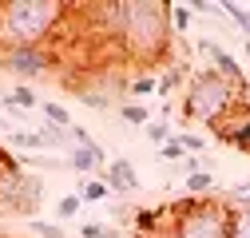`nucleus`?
Returning a JSON list of instances; mask_svg holds the SVG:
<instances>
[{
	"mask_svg": "<svg viewBox=\"0 0 250 238\" xmlns=\"http://www.w3.org/2000/svg\"><path fill=\"white\" fill-rule=\"evenodd\" d=\"M40 115H44V123H52V127H60V131H68V127L76 123V119L68 115V107H64V103H52V99L40 103Z\"/></svg>",
	"mask_w": 250,
	"mask_h": 238,
	"instance_id": "obj_13",
	"label": "nucleus"
},
{
	"mask_svg": "<svg viewBox=\"0 0 250 238\" xmlns=\"http://www.w3.org/2000/svg\"><path fill=\"white\" fill-rule=\"evenodd\" d=\"M246 103H250V92H246V87H234L230 79H223L218 72L207 68V72H195L191 79H187L179 111H183V123L218 131V127H223L238 107H246Z\"/></svg>",
	"mask_w": 250,
	"mask_h": 238,
	"instance_id": "obj_3",
	"label": "nucleus"
},
{
	"mask_svg": "<svg viewBox=\"0 0 250 238\" xmlns=\"http://www.w3.org/2000/svg\"><path fill=\"white\" fill-rule=\"evenodd\" d=\"M214 135L223 139L227 147H234V151L250 155V103H246V107H238V111H234V115H230V119H227V123L218 127Z\"/></svg>",
	"mask_w": 250,
	"mask_h": 238,
	"instance_id": "obj_7",
	"label": "nucleus"
},
{
	"mask_svg": "<svg viewBox=\"0 0 250 238\" xmlns=\"http://www.w3.org/2000/svg\"><path fill=\"white\" fill-rule=\"evenodd\" d=\"M12 147H20V151H52L40 131H12Z\"/></svg>",
	"mask_w": 250,
	"mask_h": 238,
	"instance_id": "obj_15",
	"label": "nucleus"
},
{
	"mask_svg": "<svg viewBox=\"0 0 250 238\" xmlns=\"http://www.w3.org/2000/svg\"><path fill=\"white\" fill-rule=\"evenodd\" d=\"M68 16L72 4L60 0H0V52L44 48V40L56 36Z\"/></svg>",
	"mask_w": 250,
	"mask_h": 238,
	"instance_id": "obj_2",
	"label": "nucleus"
},
{
	"mask_svg": "<svg viewBox=\"0 0 250 238\" xmlns=\"http://www.w3.org/2000/svg\"><path fill=\"white\" fill-rule=\"evenodd\" d=\"M242 32H246V36H250V12H246V24H242Z\"/></svg>",
	"mask_w": 250,
	"mask_h": 238,
	"instance_id": "obj_28",
	"label": "nucleus"
},
{
	"mask_svg": "<svg viewBox=\"0 0 250 238\" xmlns=\"http://www.w3.org/2000/svg\"><path fill=\"white\" fill-rule=\"evenodd\" d=\"M218 198H223V202L230 206V211H242V206H250V183H238V187H230V191H223V195H218Z\"/></svg>",
	"mask_w": 250,
	"mask_h": 238,
	"instance_id": "obj_17",
	"label": "nucleus"
},
{
	"mask_svg": "<svg viewBox=\"0 0 250 238\" xmlns=\"http://www.w3.org/2000/svg\"><path fill=\"white\" fill-rule=\"evenodd\" d=\"M187 79H191V76H187V60H171V64L163 68V76H159V96L171 99L179 87H187Z\"/></svg>",
	"mask_w": 250,
	"mask_h": 238,
	"instance_id": "obj_10",
	"label": "nucleus"
},
{
	"mask_svg": "<svg viewBox=\"0 0 250 238\" xmlns=\"http://www.w3.org/2000/svg\"><path fill=\"white\" fill-rule=\"evenodd\" d=\"M83 202H104L111 191H107V183H96V178H83V183H80V191H76Z\"/></svg>",
	"mask_w": 250,
	"mask_h": 238,
	"instance_id": "obj_18",
	"label": "nucleus"
},
{
	"mask_svg": "<svg viewBox=\"0 0 250 238\" xmlns=\"http://www.w3.org/2000/svg\"><path fill=\"white\" fill-rule=\"evenodd\" d=\"M104 163H107V155H104V147H100V143H91V147H72V151H68V167L80 171V175L100 171Z\"/></svg>",
	"mask_w": 250,
	"mask_h": 238,
	"instance_id": "obj_9",
	"label": "nucleus"
},
{
	"mask_svg": "<svg viewBox=\"0 0 250 238\" xmlns=\"http://www.w3.org/2000/svg\"><path fill=\"white\" fill-rule=\"evenodd\" d=\"M0 68L20 79H40L56 68V56L48 48H12V52H0Z\"/></svg>",
	"mask_w": 250,
	"mask_h": 238,
	"instance_id": "obj_5",
	"label": "nucleus"
},
{
	"mask_svg": "<svg viewBox=\"0 0 250 238\" xmlns=\"http://www.w3.org/2000/svg\"><path fill=\"white\" fill-rule=\"evenodd\" d=\"M147 139L163 147L167 139H175V131H171V123H167V119H151V123H147Z\"/></svg>",
	"mask_w": 250,
	"mask_h": 238,
	"instance_id": "obj_20",
	"label": "nucleus"
},
{
	"mask_svg": "<svg viewBox=\"0 0 250 238\" xmlns=\"http://www.w3.org/2000/svg\"><path fill=\"white\" fill-rule=\"evenodd\" d=\"M242 56H246V60H250V36H246V40H242Z\"/></svg>",
	"mask_w": 250,
	"mask_h": 238,
	"instance_id": "obj_27",
	"label": "nucleus"
},
{
	"mask_svg": "<svg viewBox=\"0 0 250 238\" xmlns=\"http://www.w3.org/2000/svg\"><path fill=\"white\" fill-rule=\"evenodd\" d=\"M230 238H250V206L230 211Z\"/></svg>",
	"mask_w": 250,
	"mask_h": 238,
	"instance_id": "obj_19",
	"label": "nucleus"
},
{
	"mask_svg": "<svg viewBox=\"0 0 250 238\" xmlns=\"http://www.w3.org/2000/svg\"><path fill=\"white\" fill-rule=\"evenodd\" d=\"M80 211H83V198H80V195H64V198L56 202V215H60V218H76Z\"/></svg>",
	"mask_w": 250,
	"mask_h": 238,
	"instance_id": "obj_22",
	"label": "nucleus"
},
{
	"mask_svg": "<svg viewBox=\"0 0 250 238\" xmlns=\"http://www.w3.org/2000/svg\"><path fill=\"white\" fill-rule=\"evenodd\" d=\"M179 143H183V151H187V155H199L203 147H207V139L195 135V131H179Z\"/></svg>",
	"mask_w": 250,
	"mask_h": 238,
	"instance_id": "obj_25",
	"label": "nucleus"
},
{
	"mask_svg": "<svg viewBox=\"0 0 250 238\" xmlns=\"http://www.w3.org/2000/svg\"><path fill=\"white\" fill-rule=\"evenodd\" d=\"M83 238H115V226H100V222H87Z\"/></svg>",
	"mask_w": 250,
	"mask_h": 238,
	"instance_id": "obj_26",
	"label": "nucleus"
},
{
	"mask_svg": "<svg viewBox=\"0 0 250 238\" xmlns=\"http://www.w3.org/2000/svg\"><path fill=\"white\" fill-rule=\"evenodd\" d=\"M187 198H214V175L210 171L187 175Z\"/></svg>",
	"mask_w": 250,
	"mask_h": 238,
	"instance_id": "obj_12",
	"label": "nucleus"
},
{
	"mask_svg": "<svg viewBox=\"0 0 250 238\" xmlns=\"http://www.w3.org/2000/svg\"><path fill=\"white\" fill-rule=\"evenodd\" d=\"M28 230H32L36 238H68V234H64V226L44 222V218H32V222H28Z\"/></svg>",
	"mask_w": 250,
	"mask_h": 238,
	"instance_id": "obj_21",
	"label": "nucleus"
},
{
	"mask_svg": "<svg viewBox=\"0 0 250 238\" xmlns=\"http://www.w3.org/2000/svg\"><path fill=\"white\" fill-rule=\"evenodd\" d=\"M155 92H159V76H155V72H139V76H131V83H127V96H131V103L151 99Z\"/></svg>",
	"mask_w": 250,
	"mask_h": 238,
	"instance_id": "obj_11",
	"label": "nucleus"
},
{
	"mask_svg": "<svg viewBox=\"0 0 250 238\" xmlns=\"http://www.w3.org/2000/svg\"><path fill=\"white\" fill-rule=\"evenodd\" d=\"M171 24H167V4L159 0H123V32H119V52L151 72L155 64H171Z\"/></svg>",
	"mask_w": 250,
	"mask_h": 238,
	"instance_id": "obj_1",
	"label": "nucleus"
},
{
	"mask_svg": "<svg viewBox=\"0 0 250 238\" xmlns=\"http://www.w3.org/2000/svg\"><path fill=\"white\" fill-rule=\"evenodd\" d=\"M24 111H32V107H40V99H36V92H32V87H12V92H8Z\"/></svg>",
	"mask_w": 250,
	"mask_h": 238,
	"instance_id": "obj_24",
	"label": "nucleus"
},
{
	"mask_svg": "<svg viewBox=\"0 0 250 238\" xmlns=\"http://www.w3.org/2000/svg\"><path fill=\"white\" fill-rule=\"evenodd\" d=\"M183 155H187V151H183V143H179V135H175V139H167V143L159 147V159H163V163H179Z\"/></svg>",
	"mask_w": 250,
	"mask_h": 238,
	"instance_id": "obj_23",
	"label": "nucleus"
},
{
	"mask_svg": "<svg viewBox=\"0 0 250 238\" xmlns=\"http://www.w3.org/2000/svg\"><path fill=\"white\" fill-rule=\"evenodd\" d=\"M199 52H207V56H210V72H218L223 79H230L234 87H246V92H250V79H246L242 64H238V60H234V56H230L223 44H214V40H203V44H199Z\"/></svg>",
	"mask_w": 250,
	"mask_h": 238,
	"instance_id": "obj_6",
	"label": "nucleus"
},
{
	"mask_svg": "<svg viewBox=\"0 0 250 238\" xmlns=\"http://www.w3.org/2000/svg\"><path fill=\"white\" fill-rule=\"evenodd\" d=\"M191 4H167V24L175 36H187V28H191Z\"/></svg>",
	"mask_w": 250,
	"mask_h": 238,
	"instance_id": "obj_14",
	"label": "nucleus"
},
{
	"mask_svg": "<svg viewBox=\"0 0 250 238\" xmlns=\"http://www.w3.org/2000/svg\"><path fill=\"white\" fill-rule=\"evenodd\" d=\"M171 238H230V206L223 198H179Z\"/></svg>",
	"mask_w": 250,
	"mask_h": 238,
	"instance_id": "obj_4",
	"label": "nucleus"
},
{
	"mask_svg": "<svg viewBox=\"0 0 250 238\" xmlns=\"http://www.w3.org/2000/svg\"><path fill=\"white\" fill-rule=\"evenodd\" d=\"M104 183H107V191L111 195H131L135 187H139V175H135V163L131 159H111L107 163V178H104Z\"/></svg>",
	"mask_w": 250,
	"mask_h": 238,
	"instance_id": "obj_8",
	"label": "nucleus"
},
{
	"mask_svg": "<svg viewBox=\"0 0 250 238\" xmlns=\"http://www.w3.org/2000/svg\"><path fill=\"white\" fill-rule=\"evenodd\" d=\"M119 119L131 123V127H147L151 111H147V103H119Z\"/></svg>",
	"mask_w": 250,
	"mask_h": 238,
	"instance_id": "obj_16",
	"label": "nucleus"
}]
</instances>
